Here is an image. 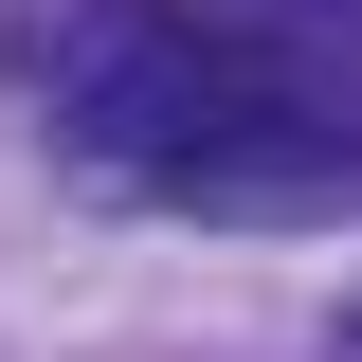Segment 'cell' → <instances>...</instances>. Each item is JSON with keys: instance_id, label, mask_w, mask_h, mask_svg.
Returning a JSON list of instances; mask_svg holds the SVG:
<instances>
[{"instance_id": "cell-1", "label": "cell", "mask_w": 362, "mask_h": 362, "mask_svg": "<svg viewBox=\"0 0 362 362\" xmlns=\"http://www.w3.org/2000/svg\"><path fill=\"white\" fill-rule=\"evenodd\" d=\"M54 127L181 218H344L362 199V127L181 0H90L54 37Z\"/></svg>"}, {"instance_id": "cell-2", "label": "cell", "mask_w": 362, "mask_h": 362, "mask_svg": "<svg viewBox=\"0 0 362 362\" xmlns=\"http://www.w3.org/2000/svg\"><path fill=\"white\" fill-rule=\"evenodd\" d=\"M344 362H362V326H344Z\"/></svg>"}, {"instance_id": "cell-3", "label": "cell", "mask_w": 362, "mask_h": 362, "mask_svg": "<svg viewBox=\"0 0 362 362\" xmlns=\"http://www.w3.org/2000/svg\"><path fill=\"white\" fill-rule=\"evenodd\" d=\"M344 18H362V0H344Z\"/></svg>"}]
</instances>
